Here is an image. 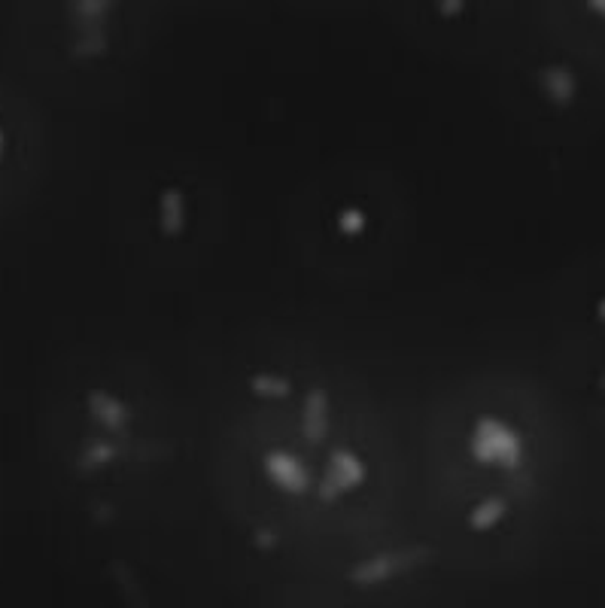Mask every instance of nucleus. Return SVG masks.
Here are the masks:
<instances>
[{
  "mask_svg": "<svg viewBox=\"0 0 605 608\" xmlns=\"http://www.w3.org/2000/svg\"><path fill=\"white\" fill-rule=\"evenodd\" d=\"M0 152H4V131H0Z\"/></svg>",
  "mask_w": 605,
  "mask_h": 608,
  "instance_id": "obj_1",
  "label": "nucleus"
}]
</instances>
